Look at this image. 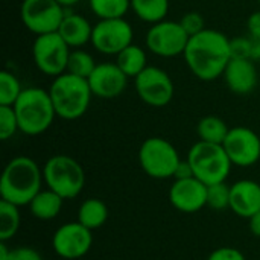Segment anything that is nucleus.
I'll list each match as a JSON object with an SVG mask.
<instances>
[{
    "mask_svg": "<svg viewBox=\"0 0 260 260\" xmlns=\"http://www.w3.org/2000/svg\"><path fill=\"white\" fill-rule=\"evenodd\" d=\"M183 56L189 70L198 79L215 81L224 75L232 59L230 38L216 29H204L189 38Z\"/></svg>",
    "mask_w": 260,
    "mask_h": 260,
    "instance_id": "nucleus-1",
    "label": "nucleus"
},
{
    "mask_svg": "<svg viewBox=\"0 0 260 260\" xmlns=\"http://www.w3.org/2000/svg\"><path fill=\"white\" fill-rule=\"evenodd\" d=\"M43 169L30 157H15L3 169L0 177V197L18 207L29 206L41 192Z\"/></svg>",
    "mask_w": 260,
    "mask_h": 260,
    "instance_id": "nucleus-2",
    "label": "nucleus"
},
{
    "mask_svg": "<svg viewBox=\"0 0 260 260\" xmlns=\"http://www.w3.org/2000/svg\"><path fill=\"white\" fill-rule=\"evenodd\" d=\"M12 108L18 120V128L26 136H40L46 133L52 126L55 117H58L49 90L40 87L24 88Z\"/></svg>",
    "mask_w": 260,
    "mask_h": 260,
    "instance_id": "nucleus-3",
    "label": "nucleus"
},
{
    "mask_svg": "<svg viewBox=\"0 0 260 260\" xmlns=\"http://www.w3.org/2000/svg\"><path fill=\"white\" fill-rule=\"evenodd\" d=\"M49 94L52 98L56 116L64 120H76L82 117L87 113L93 98L88 79L69 72L53 78L49 87Z\"/></svg>",
    "mask_w": 260,
    "mask_h": 260,
    "instance_id": "nucleus-4",
    "label": "nucleus"
},
{
    "mask_svg": "<svg viewBox=\"0 0 260 260\" xmlns=\"http://www.w3.org/2000/svg\"><path fill=\"white\" fill-rule=\"evenodd\" d=\"M187 160L193 169L195 178L203 181L206 186L224 183L233 166L222 145L203 140L197 142L189 149Z\"/></svg>",
    "mask_w": 260,
    "mask_h": 260,
    "instance_id": "nucleus-5",
    "label": "nucleus"
},
{
    "mask_svg": "<svg viewBox=\"0 0 260 260\" xmlns=\"http://www.w3.org/2000/svg\"><path fill=\"white\" fill-rule=\"evenodd\" d=\"M43 177L47 187L64 200L76 198L85 186V172L82 166L69 155H53L43 168Z\"/></svg>",
    "mask_w": 260,
    "mask_h": 260,
    "instance_id": "nucleus-6",
    "label": "nucleus"
},
{
    "mask_svg": "<svg viewBox=\"0 0 260 260\" xmlns=\"http://www.w3.org/2000/svg\"><path fill=\"white\" fill-rule=\"evenodd\" d=\"M181 161L175 146L161 137L146 139L139 149V163L146 175L155 180L174 177V172Z\"/></svg>",
    "mask_w": 260,
    "mask_h": 260,
    "instance_id": "nucleus-7",
    "label": "nucleus"
},
{
    "mask_svg": "<svg viewBox=\"0 0 260 260\" xmlns=\"http://www.w3.org/2000/svg\"><path fill=\"white\" fill-rule=\"evenodd\" d=\"M70 52V46L58 32L38 35L32 44V58L37 69L52 78L67 72Z\"/></svg>",
    "mask_w": 260,
    "mask_h": 260,
    "instance_id": "nucleus-8",
    "label": "nucleus"
},
{
    "mask_svg": "<svg viewBox=\"0 0 260 260\" xmlns=\"http://www.w3.org/2000/svg\"><path fill=\"white\" fill-rule=\"evenodd\" d=\"M189 38L190 37L183 29L180 21L163 20L151 24L146 32L145 43L148 50L154 55L161 58H174L184 53Z\"/></svg>",
    "mask_w": 260,
    "mask_h": 260,
    "instance_id": "nucleus-9",
    "label": "nucleus"
},
{
    "mask_svg": "<svg viewBox=\"0 0 260 260\" xmlns=\"http://www.w3.org/2000/svg\"><path fill=\"white\" fill-rule=\"evenodd\" d=\"M66 9L56 0H23L20 18L24 27L38 35L58 32Z\"/></svg>",
    "mask_w": 260,
    "mask_h": 260,
    "instance_id": "nucleus-10",
    "label": "nucleus"
},
{
    "mask_svg": "<svg viewBox=\"0 0 260 260\" xmlns=\"http://www.w3.org/2000/svg\"><path fill=\"white\" fill-rule=\"evenodd\" d=\"M134 85L140 101L149 107L161 108L174 99V81L160 67L148 66L137 78H134Z\"/></svg>",
    "mask_w": 260,
    "mask_h": 260,
    "instance_id": "nucleus-11",
    "label": "nucleus"
},
{
    "mask_svg": "<svg viewBox=\"0 0 260 260\" xmlns=\"http://www.w3.org/2000/svg\"><path fill=\"white\" fill-rule=\"evenodd\" d=\"M134 30L125 18L99 20L93 26L91 46L104 55L117 56L123 49L133 44Z\"/></svg>",
    "mask_w": 260,
    "mask_h": 260,
    "instance_id": "nucleus-12",
    "label": "nucleus"
},
{
    "mask_svg": "<svg viewBox=\"0 0 260 260\" xmlns=\"http://www.w3.org/2000/svg\"><path fill=\"white\" fill-rule=\"evenodd\" d=\"M91 245H93L91 230L78 221L61 225L52 238V247L55 253L59 257L67 260L84 257L90 251Z\"/></svg>",
    "mask_w": 260,
    "mask_h": 260,
    "instance_id": "nucleus-13",
    "label": "nucleus"
},
{
    "mask_svg": "<svg viewBox=\"0 0 260 260\" xmlns=\"http://www.w3.org/2000/svg\"><path fill=\"white\" fill-rule=\"evenodd\" d=\"M222 146L235 166L250 168L260 160V137L251 128H230Z\"/></svg>",
    "mask_w": 260,
    "mask_h": 260,
    "instance_id": "nucleus-14",
    "label": "nucleus"
},
{
    "mask_svg": "<svg viewBox=\"0 0 260 260\" xmlns=\"http://www.w3.org/2000/svg\"><path fill=\"white\" fill-rule=\"evenodd\" d=\"M128 76L116 62H101L88 78L93 96L101 99L119 98L128 85Z\"/></svg>",
    "mask_w": 260,
    "mask_h": 260,
    "instance_id": "nucleus-15",
    "label": "nucleus"
},
{
    "mask_svg": "<svg viewBox=\"0 0 260 260\" xmlns=\"http://www.w3.org/2000/svg\"><path fill=\"white\" fill-rule=\"evenodd\" d=\"M169 201L183 213H197L207 206V186L195 177L175 180L169 190Z\"/></svg>",
    "mask_w": 260,
    "mask_h": 260,
    "instance_id": "nucleus-16",
    "label": "nucleus"
},
{
    "mask_svg": "<svg viewBox=\"0 0 260 260\" xmlns=\"http://www.w3.org/2000/svg\"><path fill=\"white\" fill-rule=\"evenodd\" d=\"M222 76L229 90L236 94H248L257 85V70L253 59L232 58Z\"/></svg>",
    "mask_w": 260,
    "mask_h": 260,
    "instance_id": "nucleus-17",
    "label": "nucleus"
},
{
    "mask_svg": "<svg viewBox=\"0 0 260 260\" xmlns=\"http://www.w3.org/2000/svg\"><path fill=\"white\" fill-rule=\"evenodd\" d=\"M230 209L239 218L250 219L260 210V184L253 180H241L232 184Z\"/></svg>",
    "mask_w": 260,
    "mask_h": 260,
    "instance_id": "nucleus-18",
    "label": "nucleus"
},
{
    "mask_svg": "<svg viewBox=\"0 0 260 260\" xmlns=\"http://www.w3.org/2000/svg\"><path fill=\"white\" fill-rule=\"evenodd\" d=\"M58 34L70 46V49H81L82 46L91 43L93 26L84 15L66 9L64 18L58 27Z\"/></svg>",
    "mask_w": 260,
    "mask_h": 260,
    "instance_id": "nucleus-19",
    "label": "nucleus"
},
{
    "mask_svg": "<svg viewBox=\"0 0 260 260\" xmlns=\"http://www.w3.org/2000/svg\"><path fill=\"white\" fill-rule=\"evenodd\" d=\"M64 198L59 197L56 192L47 189L41 190L29 204V210L34 218L41 221H50L58 216V213L62 209Z\"/></svg>",
    "mask_w": 260,
    "mask_h": 260,
    "instance_id": "nucleus-20",
    "label": "nucleus"
},
{
    "mask_svg": "<svg viewBox=\"0 0 260 260\" xmlns=\"http://www.w3.org/2000/svg\"><path fill=\"white\" fill-rule=\"evenodd\" d=\"M116 64L128 78H137L148 67L146 52L143 47L133 43L116 56Z\"/></svg>",
    "mask_w": 260,
    "mask_h": 260,
    "instance_id": "nucleus-21",
    "label": "nucleus"
},
{
    "mask_svg": "<svg viewBox=\"0 0 260 260\" xmlns=\"http://www.w3.org/2000/svg\"><path fill=\"white\" fill-rule=\"evenodd\" d=\"M108 215V207L102 200L88 198L81 204L78 210V222L93 232L96 229H101L107 222Z\"/></svg>",
    "mask_w": 260,
    "mask_h": 260,
    "instance_id": "nucleus-22",
    "label": "nucleus"
},
{
    "mask_svg": "<svg viewBox=\"0 0 260 260\" xmlns=\"http://www.w3.org/2000/svg\"><path fill=\"white\" fill-rule=\"evenodd\" d=\"M169 0H131V9L145 23L163 21L169 12Z\"/></svg>",
    "mask_w": 260,
    "mask_h": 260,
    "instance_id": "nucleus-23",
    "label": "nucleus"
},
{
    "mask_svg": "<svg viewBox=\"0 0 260 260\" xmlns=\"http://www.w3.org/2000/svg\"><path fill=\"white\" fill-rule=\"evenodd\" d=\"M229 131L230 128L227 126V123L218 116H206L197 125V133H198L200 140L216 143V145L224 143Z\"/></svg>",
    "mask_w": 260,
    "mask_h": 260,
    "instance_id": "nucleus-24",
    "label": "nucleus"
},
{
    "mask_svg": "<svg viewBox=\"0 0 260 260\" xmlns=\"http://www.w3.org/2000/svg\"><path fill=\"white\" fill-rule=\"evenodd\" d=\"M88 5L99 20L123 18L131 9V0H88Z\"/></svg>",
    "mask_w": 260,
    "mask_h": 260,
    "instance_id": "nucleus-25",
    "label": "nucleus"
},
{
    "mask_svg": "<svg viewBox=\"0 0 260 260\" xmlns=\"http://www.w3.org/2000/svg\"><path fill=\"white\" fill-rule=\"evenodd\" d=\"M20 229V213L18 206L8 203L5 200L0 201V241L6 242L15 236Z\"/></svg>",
    "mask_w": 260,
    "mask_h": 260,
    "instance_id": "nucleus-26",
    "label": "nucleus"
},
{
    "mask_svg": "<svg viewBox=\"0 0 260 260\" xmlns=\"http://www.w3.org/2000/svg\"><path fill=\"white\" fill-rule=\"evenodd\" d=\"M98 62L94 61V58L82 49H72L70 56H69V62H67V72L81 78L88 79L90 75L93 73V70L96 69Z\"/></svg>",
    "mask_w": 260,
    "mask_h": 260,
    "instance_id": "nucleus-27",
    "label": "nucleus"
},
{
    "mask_svg": "<svg viewBox=\"0 0 260 260\" xmlns=\"http://www.w3.org/2000/svg\"><path fill=\"white\" fill-rule=\"evenodd\" d=\"M23 88L20 81L12 72L2 70L0 72V105L12 107L20 98Z\"/></svg>",
    "mask_w": 260,
    "mask_h": 260,
    "instance_id": "nucleus-28",
    "label": "nucleus"
},
{
    "mask_svg": "<svg viewBox=\"0 0 260 260\" xmlns=\"http://www.w3.org/2000/svg\"><path fill=\"white\" fill-rule=\"evenodd\" d=\"M230 190L232 186H229L225 181L207 186V206L215 210H224L230 207Z\"/></svg>",
    "mask_w": 260,
    "mask_h": 260,
    "instance_id": "nucleus-29",
    "label": "nucleus"
},
{
    "mask_svg": "<svg viewBox=\"0 0 260 260\" xmlns=\"http://www.w3.org/2000/svg\"><path fill=\"white\" fill-rule=\"evenodd\" d=\"M17 131H20V128L14 108L8 105H0V139L9 140L15 136Z\"/></svg>",
    "mask_w": 260,
    "mask_h": 260,
    "instance_id": "nucleus-30",
    "label": "nucleus"
},
{
    "mask_svg": "<svg viewBox=\"0 0 260 260\" xmlns=\"http://www.w3.org/2000/svg\"><path fill=\"white\" fill-rule=\"evenodd\" d=\"M183 29L187 32L189 37H193L200 32H203L206 29V21H204V17L197 12V11H189L187 14H184L180 20Z\"/></svg>",
    "mask_w": 260,
    "mask_h": 260,
    "instance_id": "nucleus-31",
    "label": "nucleus"
},
{
    "mask_svg": "<svg viewBox=\"0 0 260 260\" xmlns=\"http://www.w3.org/2000/svg\"><path fill=\"white\" fill-rule=\"evenodd\" d=\"M232 58L251 59V37H235L230 40Z\"/></svg>",
    "mask_w": 260,
    "mask_h": 260,
    "instance_id": "nucleus-32",
    "label": "nucleus"
},
{
    "mask_svg": "<svg viewBox=\"0 0 260 260\" xmlns=\"http://www.w3.org/2000/svg\"><path fill=\"white\" fill-rule=\"evenodd\" d=\"M207 260H247L244 253L239 251L238 248H232V247H222L218 248L215 251L210 253V256Z\"/></svg>",
    "mask_w": 260,
    "mask_h": 260,
    "instance_id": "nucleus-33",
    "label": "nucleus"
},
{
    "mask_svg": "<svg viewBox=\"0 0 260 260\" xmlns=\"http://www.w3.org/2000/svg\"><path fill=\"white\" fill-rule=\"evenodd\" d=\"M6 260H43V257L37 250L30 247H17L11 250Z\"/></svg>",
    "mask_w": 260,
    "mask_h": 260,
    "instance_id": "nucleus-34",
    "label": "nucleus"
},
{
    "mask_svg": "<svg viewBox=\"0 0 260 260\" xmlns=\"http://www.w3.org/2000/svg\"><path fill=\"white\" fill-rule=\"evenodd\" d=\"M193 177H195L193 175V169H192L189 160L186 158V160H181L178 163L172 178H175V180H187V178H193Z\"/></svg>",
    "mask_w": 260,
    "mask_h": 260,
    "instance_id": "nucleus-35",
    "label": "nucleus"
},
{
    "mask_svg": "<svg viewBox=\"0 0 260 260\" xmlns=\"http://www.w3.org/2000/svg\"><path fill=\"white\" fill-rule=\"evenodd\" d=\"M247 27H248V35H251V37H260V9L256 11V12H253L248 17Z\"/></svg>",
    "mask_w": 260,
    "mask_h": 260,
    "instance_id": "nucleus-36",
    "label": "nucleus"
},
{
    "mask_svg": "<svg viewBox=\"0 0 260 260\" xmlns=\"http://www.w3.org/2000/svg\"><path fill=\"white\" fill-rule=\"evenodd\" d=\"M248 225H250V232L256 238H260V210L248 219Z\"/></svg>",
    "mask_w": 260,
    "mask_h": 260,
    "instance_id": "nucleus-37",
    "label": "nucleus"
},
{
    "mask_svg": "<svg viewBox=\"0 0 260 260\" xmlns=\"http://www.w3.org/2000/svg\"><path fill=\"white\" fill-rule=\"evenodd\" d=\"M251 59L260 61V37H251Z\"/></svg>",
    "mask_w": 260,
    "mask_h": 260,
    "instance_id": "nucleus-38",
    "label": "nucleus"
},
{
    "mask_svg": "<svg viewBox=\"0 0 260 260\" xmlns=\"http://www.w3.org/2000/svg\"><path fill=\"white\" fill-rule=\"evenodd\" d=\"M64 9H67V8H70V6H75V5H78L81 0H56Z\"/></svg>",
    "mask_w": 260,
    "mask_h": 260,
    "instance_id": "nucleus-39",
    "label": "nucleus"
},
{
    "mask_svg": "<svg viewBox=\"0 0 260 260\" xmlns=\"http://www.w3.org/2000/svg\"><path fill=\"white\" fill-rule=\"evenodd\" d=\"M257 2H259V8H260V0H257Z\"/></svg>",
    "mask_w": 260,
    "mask_h": 260,
    "instance_id": "nucleus-40",
    "label": "nucleus"
}]
</instances>
